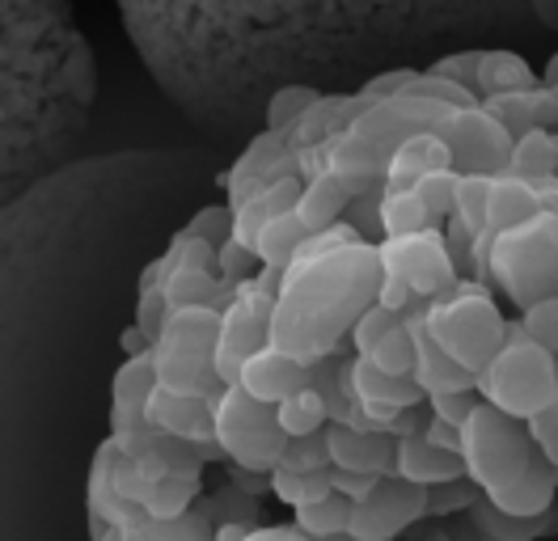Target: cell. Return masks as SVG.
<instances>
[{
	"label": "cell",
	"mask_w": 558,
	"mask_h": 541,
	"mask_svg": "<svg viewBox=\"0 0 558 541\" xmlns=\"http://www.w3.org/2000/svg\"><path fill=\"white\" fill-rule=\"evenodd\" d=\"M144 64L191 110L238 119L279 85L415 68L423 51L558 31V0H119Z\"/></svg>",
	"instance_id": "6da1fadb"
},
{
	"label": "cell",
	"mask_w": 558,
	"mask_h": 541,
	"mask_svg": "<svg viewBox=\"0 0 558 541\" xmlns=\"http://www.w3.org/2000/svg\"><path fill=\"white\" fill-rule=\"evenodd\" d=\"M94 98V56L69 0H4L9 144L43 148L72 132Z\"/></svg>",
	"instance_id": "7a4b0ae2"
},
{
	"label": "cell",
	"mask_w": 558,
	"mask_h": 541,
	"mask_svg": "<svg viewBox=\"0 0 558 541\" xmlns=\"http://www.w3.org/2000/svg\"><path fill=\"white\" fill-rule=\"evenodd\" d=\"M377 241H351L330 254L296 259L279 284L271 342L305 364L326 360L351 335L355 317L377 301Z\"/></svg>",
	"instance_id": "3957f363"
},
{
	"label": "cell",
	"mask_w": 558,
	"mask_h": 541,
	"mask_svg": "<svg viewBox=\"0 0 558 541\" xmlns=\"http://www.w3.org/2000/svg\"><path fill=\"white\" fill-rule=\"evenodd\" d=\"M478 398L521 423L558 406V356L524 335L521 317L508 322V342L478 372Z\"/></svg>",
	"instance_id": "277c9868"
},
{
	"label": "cell",
	"mask_w": 558,
	"mask_h": 541,
	"mask_svg": "<svg viewBox=\"0 0 558 541\" xmlns=\"http://www.w3.org/2000/svg\"><path fill=\"white\" fill-rule=\"evenodd\" d=\"M487 275L521 309L558 297V212H537L533 220L490 237Z\"/></svg>",
	"instance_id": "5b68a950"
},
{
	"label": "cell",
	"mask_w": 558,
	"mask_h": 541,
	"mask_svg": "<svg viewBox=\"0 0 558 541\" xmlns=\"http://www.w3.org/2000/svg\"><path fill=\"white\" fill-rule=\"evenodd\" d=\"M427 335L474 376L487 369L508 342V317L483 284H457L453 292L427 301Z\"/></svg>",
	"instance_id": "8992f818"
},
{
	"label": "cell",
	"mask_w": 558,
	"mask_h": 541,
	"mask_svg": "<svg viewBox=\"0 0 558 541\" xmlns=\"http://www.w3.org/2000/svg\"><path fill=\"white\" fill-rule=\"evenodd\" d=\"M216 335H220V309L186 304L170 309L161 335L153 342V364L166 389L211 398L225 381L216 372Z\"/></svg>",
	"instance_id": "52a82bcc"
},
{
	"label": "cell",
	"mask_w": 558,
	"mask_h": 541,
	"mask_svg": "<svg viewBox=\"0 0 558 541\" xmlns=\"http://www.w3.org/2000/svg\"><path fill=\"white\" fill-rule=\"evenodd\" d=\"M533 457H537V444L529 440L521 419L504 414L490 402L474 406V414L461 428V461H465V478L483 495L512 486L533 466Z\"/></svg>",
	"instance_id": "ba28073f"
},
{
	"label": "cell",
	"mask_w": 558,
	"mask_h": 541,
	"mask_svg": "<svg viewBox=\"0 0 558 541\" xmlns=\"http://www.w3.org/2000/svg\"><path fill=\"white\" fill-rule=\"evenodd\" d=\"M211 432H216L220 453L238 470L271 473L288 448L276 406L250 398L242 385H220L211 394Z\"/></svg>",
	"instance_id": "9c48e42d"
},
{
	"label": "cell",
	"mask_w": 558,
	"mask_h": 541,
	"mask_svg": "<svg viewBox=\"0 0 558 541\" xmlns=\"http://www.w3.org/2000/svg\"><path fill=\"white\" fill-rule=\"evenodd\" d=\"M377 259H381L385 275L402 279L423 301H436V297L453 292L461 284V267H457L453 250H449V233L440 225H432L423 233L381 237L377 241Z\"/></svg>",
	"instance_id": "30bf717a"
},
{
	"label": "cell",
	"mask_w": 558,
	"mask_h": 541,
	"mask_svg": "<svg viewBox=\"0 0 558 541\" xmlns=\"http://www.w3.org/2000/svg\"><path fill=\"white\" fill-rule=\"evenodd\" d=\"M440 135H445V144L453 153L457 173H490V178H499V173H508V166H512L517 140H512V132L490 115L487 106L453 110L445 119Z\"/></svg>",
	"instance_id": "8fae6325"
},
{
	"label": "cell",
	"mask_w": 558,
	"mask_h": 541,
	"mask_svg": "<svg viewBox=\"0 0 558 541\" xmlns=\"http://www.w3.org/2000/svg\"><path fill=\"white\" fill-rule=\"evenodd\" d=\"M432 504V491L427 486H415L407 478H381L377 491L368 500H360L355 512H351V541H393L402 538L418 516Z\"/></svg>",
	"instance_id": "7c38bea8"
},
{
	"label": "cell",
	"mask_w": 558,
	"mask_h": 541,
	"mask_svg": "<svg viewBox=\"0 0 558 541\" xmlns=\"http://www.w3.org/2000/svg\"><path fill=\"white\" fill-rule=\"evenodd\" d=\"M339 376H343V389L351 394V402L360 406L373 423H381L389 432L393 419H402L407 410H418L427 406L423 389L415 385V376H393V372L377 369L368 356H351L339 364Z\"/></svg>",
	"instance_id": "4fadbf2b"
},
{
	"label": "cell",
	"mask_w": 558,
	"mask_h": 541,
	"mask_svg": "<svg viewBox=\"0 0 558 541\" xmlns=\"http://www.w3.org/2000/svg\"><path fill=\"white\" fill-rule=\"evenodd\" d=\"M233 385H242L245 394L258 398V402L279 406L283 398H292V394H301V389L314 385V364H305V360L279 351L276 342H267L263 351H254V356L245 360Z\"/></svg>",
	"instance_id": "5bb4252c"
},
{
	"label": "cell",
	"mask_w": 558,
	"mask_h": 541,
	"mask_svg": "<svg viewBox=\"0 0 558 541\" xmlns=\"http://www.w3.org/2000/svg\"><path fill=\"white\" fill-rule=\"evenodd\" d=\"M161 385L153 351L148 356H123V364L110 376V432H132L144 428V406L153 398V389Z\"/></svg>",
	"instance_id": "9a60e30c"
},
{
	"label": "cell",
	"mask_w": 558,
	"mask_h": 541,
	"mask_svg": "<svg viewBox=\"0 0 558 541\" xmlns=\"http://www.w3.org/2000/svg\"><path fill=\"white\" fill-rule=\"evenodd\" d=\"M144 419H148L153 428L170 432V436L199 444V448H211V444H216V432H211V398L174 394V389L157 385L148 406H144Z\"/></svg>",
	"instance_id": "2e32d148"
},
{
	"label": "cell",
	"mask_w": 558,
	"mask_h": 541,
	"mask_svg": "<svg viewBox=\"0 0 558 541\" xmlns=\"http://www.w3.org/2000/svg\"><path fill=\"white\" fill-rule=\"evenodd\" d=\"M326 444H330V461H335L339 470L393 478V466H398V436L330 423V428H326Z\"/></svg>",
	"instance_id": "e0dca14e"
},
{
	"label": "cell",
	"mask_w": 558,
	"mask_h": 541,
	"mask_svg": "<svg viewBox=\"0 0 558 541\" xmlns=\"http://www.w3.org/2000/svg\"><path fill=\"white\" fill-rule=\"evenodd\" d=\"M555 491H558V466L546 457V453H537V457H533V466H529L512 486L495 491V495H487V500L499 507V512H508V516L542 520V516H550Z\"/></svg>",
	"instance_id": "ac0fdd59"
},
{
	"label": "cell",
	"mask_w": 558,
	"mask_h": 541,
	"mask_svg": "<svg viewBox=\"0 0 558 541\" xmlns=\"http://www.w3.org/2000/svg\"><path fill=\"white\" fill-rule=\"evenodd\" d=\"M490 115L512 132V140L537 132V128H550L558 132V94L550 85H537V89H521V94H499V98L483 101Z\"/></svg>",
	"instance_id": "d6986e66"
},
{
	"label": "cell",
	"mask_w": 558,
	"mask_h": 541,
	"mask_svg": "<svg viewBox=\"0 0 558 541\" xmlns=\"http://www.w3.org/2000/svg\"><path fill=\"white\" fill-rule=\"evenodd\" d=\"M393 473L415 482V486H445V482L465 478V461H461V453H445V448L427 444L423 432H418V436L398 440V466H393Z\"/></svg>",
	"instance_id": "ffe728a7"
},
{
	"label": "cell",
	"mask_w": 558,
	"mask_h": 541,
	"mask_svg": "<svg viewBox=\"0 0 558 541\" xmlns=\"http://www.w3.org/2000/svg\"><path fill=\"white\" fill-rule=\"evenodd\" d=\"M436 169H453V153H449V144H445L440 132H418L389 157L385 187L407 191V187H415L423 173H436Z\"/></svg>",
	"instance_id": "44dd1931"
},
{
	"label": "cell",
	"mask_w": 558,
	"mask_h": 541,
	"mask_svg": "<svg viewBox=\"0 0 558 541\" xmlns=\"http://www.w3.org/2000/svg\"><path fill=\"white\" fill-rule=\"evenodd\" d=\"M537 85H542V72H533L521 51H512V47H487V51H483L478 85H474L478 101L499 98V94H521V89H537Z\"/></svg>",
	"instance_id": "7402d4cb"
},
{
	"label": "cell",
	"mask_w": 558,
	"mask_h": 541,
	"mask_svg": "<svg viewBox=\"0 0 558 541\" xmlns=\"http://www.w3.org/2000/svg\"><path fill=\"white\" fill-rule=\"evenodd\" d=\"M348 182L339 173H317V178H305V191H301V203H296V216L310 225V233H322V229H335L351 207Z\"/></svg>",
	"instance_id": "603a6c76"
},
{
	"label": "cell",
	"mask_w": 558,
	"mask_h": 541,
	"mask_svg": "<svg viewBox=\"0 0 558 541\" xmlns=\"http://www.w3.org/2000/svg\"><path fill=\"white\" fill-rule=\"evenodd\" d=\"M542 207V195L529 178L517 173H499L495 187H490V207H487V233H504V229H517L524 220H533Z\"/></svg>",
	"instance_id": "cb8c5ba5"
},
{
	"label": "cell",
	"mask_w": 558,
	"mask_h": 541,
	"mask_svg": "<svg viewBox=\"0 0 558 541\" xmlns=\"http://www.w3.org/2000/svg\"><path fill=\"white\" fill-rule=\"evenodd\" d=\"M310 225L296 216V212H283V216H271L267 225H263V233L254 241V250H258V259H263V267H279L288 270L296 263V254H301V245L310 241Z\"/></svg>",
	"instance_id": "d4e9b609"
},
{
	"label": "cell",
	"mask_w": 558,
	"mask_h": 541,
	"mask_svg": "<svg viewBox=\"0 0 558 541\" xmlns=\"http://www.w3.org/2000/svg\"><path fill=\"white\" fill-rule=\"evenodd\" d=\"M292 512H296V516H292V525H296L301 533H310L314 541H326V538H348L355 504H351L348 495L330 491L326 500L305 504V507H292Z\"/></svg>",
	"instance_id": "484cf974"
},
{
	"label": "cell",
	"mask_w": 558,
	"mask_h": 541,
	"mask_svg": "<svg viewBox=\"0 0 558 541\" xmlns=\"http://www.w3.org/2000/svg\"><path fill=\"white\" fill-rule=\"evenodd\" d=\"M276 414H279V428H283V436L288 440L317 436V432L330 428V410H326V398H322L317 385L301 389V394H292V398H283V402L276 406Z\"/></svg>",
	"instance_id": "4316f807"
},
{
	"label": "cell",
	"mask_w": 558,
	"mask_h": 541,
	"mask_svg": "<svg viewBox=\"0 0 558 541\" xmlns=\"http://www.w3.org/2000/svg\"><path fill=\"white\" fill-rule=\"evenodd\" d=\"M508 173L529 178V182H542V178H558V132L550 128H537L517 140L512 148V166Z\"/></svg>",
	"instance_id": "83f0119b"
},
{
	"label": "cell",
	"mask_w": 558,
	"mask_h": 541,
	"mask_svg": "<svg viewBox=\"0 0 558 541\" xmlns=\"http://www.w3.org/2000/svg\"><path fill=\"white\" fill-rule=\"evenodd\" d=\"M128 541H216V525L204 507H191L178 520H140L136 529H123Z\"/></svg>",
	"instance_id": "f1b7e54d"
},
{
	"label": "cell",
	"mask_w": 558,
	"mask_h": 541,
	"mask_svg": "<svg viewBox=\"0 0 558 541\" xmlns=\"http://www.w3.org/2000/svg\"><path fill=\"white\" fill-rule=\"evenodd\" d=\"M322 94L326 89H317V85H279L276 94L263 101V128L292 135V128L322 101Z\"/></svg>",
	"instance_id": "f546056e"
},
{
	"label": "cell",
	"mask_w": 558,
	"mask_h": 541,
	"mask_svg": "<svg viewBox=\"0 0 558 541\" xmlns=\"http://www.w3.org/2000/svg\"><path fill=\"white\" fill-rule=\"evenodd\" d=\"M436 220H432V212L423 207L415 191L407 187V191H393V187H385L381 195V237H407V233H423V229H432Z\"/></svg>",
	"instance_id": "4dcf8cb0"
},
{
	"label": "cell",
	"mask_w": 558,
	"mask_h": 541,
	"mask_svg": "<svg viewBox=\"0 0 558 541\" xmlns=\"http://www.w3.org/2000/svg\"><path fill=\"white\" fill-rule=\"evenodd\" d=\"M195 495H199V478H161V482H148V491H144V500L140 507L153 516V520H178V516H186L191 507H195Z\"/></svg>",
	"instance_id": "1f68e13d"
},
{
	"label": "cell",
	"mask_w": 558,
	"mask_h": 541,
	"mask_svg": "<svg viewBox=\"0 0 558 541\" xmlns=\"http://www.w3.org/2000/svg\"><path fill=\"white\" fill-rule=\"evenodd\" d=\"M330 470H335V466H330ZM330 470L301 473V470H283V466H276V470L267 473V478H271V495H276L279 504H288V507L317 504V500H326V495L335 491Z\"/></svg>",
	"instance_id": "d6a6232c"
},
{
	"label": "cell",
	"mask_w": 558,
	"mask_h": 541,
	"mask_svg": "<svg viewBox=\"0 0 558 541\" xmlns=\"http://www.w3.org/2000/svg\"><path fill=\"white\" fill-rule=\"evenodd\" d=\"M470 512H474V525H478L490 541H533V538H542V533L550 529V516H542V520H521V516L499 512L487 495L470 507Z\"/></svg>",
	"instance_id": "836d02e7"
},
{
	"label": "cell",
	"mask_w": 558,
	"mask_h": 541,
	"mask_svg": "<svg viewBox=\"0 0 558 541\" xmlns=\"http://www.w3.org/2000/svg\"><path fill=\"white\" fill-rule=\"evenodd\" d=\"M490 187L495 178L490 173H461V187H457V220L470 229V233H487V207H490Z\"/></svg>",
	"instance_id": "e575fe53"
},
{
	"label": "cell",
	"mask_w": 558,
	"mask_h": 541,
	"mask_svg": "<svg viewBox=\"0 0 558 541\" xmlns=\"http://www.w3.org/2000/svg\"><path fill=\"white\" fill-rule=\"evenodd\" d=\"M457 187H461V173L457 169H436V173H423L411 191L432 212V220L440 225V220H449L457 212Z\"/></svg>",
	"instance_id": "d590c367"
},
{
	"label": "cell",
	"mask_w": 558,
	"mask_h": 541,
	"mask_svg": "<svg viewBox=\"0 0 558 541\" xmlns=\"http://www.w3.org/2000/svg\"><path fill=\"white\" fill-rule=\"evenodd\" d=\"M402 322V313H389L385 304H368L360 317H355V326H351V356H373L377 347H381V338L393 330Z\"/></svg>",
	"instance_id": "8d00e7d4"
},
{
	"label": "cell",
	"mask_w": 558,
	"mask_h": 541,
	"mask_svg": "<svg viewBox=\"0 0 558 541\" xmlns=\"http://www.w3.org/2000/svg\"><path fill=\"white\" fill-rule=\"evenodd\" d=\"M368 360H373L377 369L393 372V376H411V372H415V335H411V326L398 322V326L381 338V347H377Z\"/></svg>",
	"instance_id": "74e56055"
},
{
	"label": "cell",
	"mask_w": 558,
	"mask_h": 541,
	"mask_svg": "<svg viewBox=\"0 0 558 541\" xmlns=\"http://www.w3.org/2000/svg\"><path fill=\"white\" fill-rule=\"evenodd\" d=\"M258 270H263V259H258L254 245H242L238 237H229V241L216 245V275H220V279L242 284V279L258 275Z\"/></svg>",
	"instance_id": "f35d334b"
},
{
	"label": "cell",
	"mask_w": 558,
	"mask_h": 541,
	"mask_svg": "<svg viewBox=\"0 0 558 541\" xmlns=\"http://www.w3.org/2000/svg\"><path fill=\"white\" fill-rule=\"evenodd\" d=\"M283 470H301V473H314V470H330L335 461H330V444H326V432H317V436H305V440H288V448H283V461H279Z\"/></svg>",
	"instance_id": "ab89813d"
},
{
	"label": "cell",
	"mask_w": 558,
	"mask_h": 541,
	"mask_svg": "<svg viewBox=\"0 0 558 541\" xmlns=\"http://www.w3.org/2000/svg\"><path fill=\"white\" fill-rule=\"evenodd\" d=\"M483 51L487 47H461V51H445V56H436L432 60V72H440V76H449L457 85H465L470 94H474V85H478V68H483ZM478 98V94H474Z\"/></svg>",
	"instance_id": "60d3db41"
},
{
	"label": "cell",
	"mask_w": 558,
	"mask_h": 541,
	"mask_svg": "<svg viewBox=\"0 0 558 541\" xmlns=\"http://www.w3.org/2000/svg\"><path fill=\"white\" fill-rule=\"evenodd\" d=\"M521 326L533 342H542L546 351L558 356V297H546V301L521 309Z\"/></svg>",
	"instance_id": "b9f144b4"
},
{
	"label": "cell",
	"mask_w": 558,
	"mask_h": 541,
	"mask_svg": "<svg viewBox=\"0 0 558 541\" xmlns=\"http://www.w3.org/2000/svg\"><path fill=\"white\" fill-rule=\"evenodd\" d=\"M191 237H204L211 245H220V241H229L233 237V207L229 203H208V207H199L195 216H191V225H182Z\"/></svg>",
	"instance_id": "7bdbcfd3"
},
{
	"label": "cell",
	"mask_w": 558,
	"mask_h": 541,
	"mask_svg": "<svg viewBox=\"0 0 558 541\" xmlns=\"http://www.w3.org/2000/svg\"><path fill=\"white\" fill-rule=\"evenodd\" d=\"M427 491H432L427 512H436V516H449L457 507H474L483 500V491H478L470 478H457V482H445V486H427Z\"/></svg>",
	"instance_id": "ee69618b"
},
{
	"label": "cell",
	"mask_w": 558,
	"mask_h": 541,
	"mask_svg": "<svg viewBox=\"0 0 558 541\" xmlns=\"http://www.w3.org/2000/svg\"><path fill=\"white\" fill-rule=\"evenodd\" d=\"M478 402H483L478 389H470V394H436V398H427V410H432L436 419L453 423V428H465V419L474 414V406Z\"/></svg>",
	"instance_id": "f6af8a7d"
},
{
	"label": "cell",
	"mask_w": 558,
	"mask_h": 541,
	"mask_svg": "<svg viewBox=\"0 0 558 541\" xmlns=\"http://www.w3.org/2000/svg\"><path fill=\"white\" fill-rule=\"evenodd\" d=\"M524 432H529V440L537 444V453H546V457L555 461L558 457V406L542 410V414H533V419L524 423Z\"/></svg>",
	"instance_id": "bcb514c9"
},
{
	"label": "cell",
	"mask_w": 558,
	"mask_h": 541,
	"mask_svg": "<svg viewBox=\"0 0 558 541\" xmlns=\"http://www.w3.org/2000/svg\"><path fill=\"white\" fill-rule=\"evenodd\" d=\"M330 482H335V491H339V495H348L351 504H360V500H368V495L377 491V482H381V478H377V473L339 470V466H335V470H330Z\"/></svg>",
	"instance_id": "7dc6e473"
},
{
	"label": "cell",
	"mask_w": 558,
	"mask_h": 541,
	"mask_svg": "<svg viewBox=\"0 0 558 541\" xmlns=\"http://www.w3.org/2000/svg\"><path fill=\"white\" fill-rule=\"evenodd\" d=\"M423 440L436 444V448H445V453H461V428L445 423V419H436L432 410H427V423H423Z\"/></svg>",
	"instance_id": "c3c4849f"
},
{
	"label": "cell",
	"mask_w": 558,
	"mask_h": 541,
	"mask_svg": "<svg viewBox=\"0 0 558 541\" xmlns=\"http://www.w3.org/2000/svg\"><path fill=\"white\" fill-rule=\"evenodd\" d=\"M415 301V292L402 284V279H393V275H385L381 270V284H377V304H385L389 313H407V304Z\"/></svg>",
	"instance_id": "681fc988"
},
{
	"label": "cell",
	"mask_w": 558,
	"mask_h": 541,
	"mask_svg": "<svg viewBox=\"0 0 558 541\" xmlns=\"http://www.w3.org/2000/svg\"><path fill=\"white\" fill-rule=\"evenodd\" d=\"M245 541H314V538L301 533L296 525H254V533Z\"/></svg>",
	"instance_id": "f907efd6"
},
{
	"label": "cell",
	"mask_w": 558,
	"mask_h": 541,
	"mask_svg": "<svg viewBox=\"0 0 558 541\" xmlns=\"http://www.w3.org/2000/svg\"><path fill=\"white\" fill-rule=\"evenodd\" d=\"M250 533H254L250 520H220L216 525V541H245Z\"/></svg>",
	"instance_id": "816d5d0a"
},
{
	"label": "cell",
	"mask_w": 558,
	"mask_h": 541,
	"mask_svg": "<svg viewBox=\"0 0 558 541\" xmlns=\"http://www.w3.org/2000/svg\"><path fill=\"white\" fill-rule=\"evenodd\" d=\"M542 85H550V89L558 85V51H550V60L542 68Z\"/></svg>",
	"instance_id": "f5cc1de1"
},
{
	"label": "cell",
	"mask_w": 558,
	"mask_h": 541,
	"mask_svg": "<svg viewBox=\"0 0 558 541\" xmlns=\"http://www.w3.org/2000/svg\"><path fill=\"white\" fill-rule=\"evenodd\" d=\"M326 541H351V538H326Z\"/></svg>",
	"instance_id": "db71d44e"
},
{
	"label": "cell",
	"mask_w": 558,
	"mask_h": 541,
	"mask_svg": "<svg viewBox=\"0 0 558 541\" xmlns=\"http://www.w3.org/2000/svg\"><path fill=\"white\" fill-rule=\"evenodd\" d=\"M432 541H449V538H432Z\"/></svg>",
	"instance_id": "11a10c76"
},
{
	"label": "cell",
	"mask_w": 558,
	"mask_h": 541,
	"mask_svg": "<svg viewBox=\"0 0 558 541\" xmlns=\"http://www.w3.org/2000/svg\"><path fill=\"white\" fill-rule=\"evenodd\" d=\"M555 94H558V85H555Z\"/></svg>",
	"instance_id": "9f6ffc18"
},
{
	"label": "cell",
	"mask_w": 558,
	"mask_h": 541,
	"mask_svg": "<svg viewBox=\"0 0 558 541\" xmlns=\"http://www.w3.org/2000/svg\"><path fill=\"white\" fill-rule=\"evenodd\" d=\"M555 466H558V457H555Z\"/></svg>",
	"instance_id": "6f0895ef"
}]
</instances>
